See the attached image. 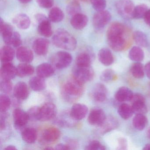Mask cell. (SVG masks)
<instances>
[{
    "label": "cell",
    "instance_id": "obj_41",
    "mask_svg": "<svg viewBox=\"0 0 150 150\" xmlns=\"http://www.w3.org/2000/svg\"><path fill=\"white\" fill-rule=\"evenodd\" d=\"M116 76L113 70L108 69L102 72L100 76V79L103 82H109L114 80Z\"/></svg>",
    "mask_w": 150,
    "mask_h": 150
},
{
    "label": "cell",
    "instance_id": "obj_54",
    "mask_svg": "<svg viewBox=\"0 0 150 150\" xmlns=\"http://www.w3.org/2000/svg\"><path fill=\"white\" fill-rule=\"evenodd\" d=\"M143 149L144 150H150V144H147L146 145Z\"/></svg>",
    "mask_w": 150,
    "mask_h": 150
},
{
    "label": "cell",
    "instance_id": "obj_19",
    "mask_svg": "<svg viewBox=\"0 0 150 150\" xmlns=\"http://www.w3.org/2000/svg\"><path fill=\"white\" fill-rule=\"evenodd\" d=\"M16 56L17 59L22 63H30L34 59V54L32 51L24 46L18 47L16 52Z\"/></svg>",
    "mask_w": 150,
    "mask_h": 150
},
{
    "label": "cell",
    "instance_id": "obj_35",
    "mask_svg": "<svg viewBox=\"0 0 150 150\" xmlns=\"http://www.w3.org/2000/svg\"><path fill=\"white\" fill-rule=\"evenodd\" d=\"M132 75L136 79H141L144 76V67L140 62H135L130 69Z\"/></svg>",
    "mask_w": 150,
    "mask_h": 150
},
{
    "label": "cell",
    "instance_id": "obj_36",
    "mask_svg": "<svg viewBox=\"0 0 150 150\" xmlns=\"http://www.w3.org/2000/svg\"><path fill=\"white\" fill-rule=\"evenodd\" d=\"M63 11L58 7H54L52 8L49 14V19L52 22L59 23L63 21L64 18Z\"/></svg>",
    "mask_w": 150,
    "mask_h": 150
},
{
    "label": "cell",
    "instance_id": "obj_53",
    "mask_svg": "<svg viewBox=\"0 0 150 150\" xmlns=\"http://www.w3.org/2000/svg\"><path fill=\"white\" fill-rule=\"evenodd\" d=\"M18 1L23 4H27L30 2L32 0H18Z\"/></svg>",
    "mask_w": 150,
    "mask_h": 150
},
{
    "label": "cell",
    "instance_id": "obj_7",
    "mask_svg": "<svg viewBox=\"0 0 150 150\" xmlns=\"http://www.w3.org/2000/svg\"><path fill=\"white\" fill-rule=\"evenodd\" d=\"M72 61L71 55L67 52H58L52 58L53 64L56 67L59 69L66 68L71 64Z\"/></svg>",
    "mask_w": 150,
    "mask_h": 150
},
{
    "label": "cell",
    "instance_id": "obj_4",
    "mask_svg": "<svg viewBox=\"0 0 150 150\" xmlns=\"http://www.w3.org/2000/svg\"><path fill=\"white\" fill-rule=\"evenodd\" d=\"M115 7L117 13L123 18L127 20L133 18L135 7L131 0H118Z\"/></svg>",
    "mask_w": 150,
    "mask_h": 150
},
{
    "label": "cell",
    "instance_id": "obj_22",
    "mask_svg": "<svg viewBox=\"0 0 150 150\" xmlns=\"http://www.w3.org/2000/svg\"><path fill=\"white\" fill-rule=\"evenodd\" d=\"M118 125V122L115 117L112 116L108 117H106L103 123L99 126L100 132L103 134L108 133L117 128Z\"/></svg>",
    "mask_w": 150,
    "mask_h": 150
},
{
    "label": "cell",
    "instance_id": "obj_57",
    "mask_svg": "<svg viewBox=\"0 0 150 150\" xmlns=\"http://www.w3.org/2000/svg\"><path fill=\"white\" fill-rule=\"evenodd\" d=\"M79 1H83V2H86V1H88L89 0H79Z\"/></svg>",
    "mask_w": 150,
    "mask_h": 150
},
{
    "label": "cell",
    "instance_id": "obj_25",
    "mask_svg": "<svg viewBox=\"0 0 150 150\" xmlns=\"http://www.w3.org/2000/svg\"><path fill=\"white\" fill-rule=\"evenodd\" d=\"M13 22L20 29L27 30L30 25V20L29 17L25 14H19L14 17Z\"/></svg>",
    "mask_w": 150,
    "mask_h": 150
},
{
    "label": "cell",
    "instance_id": "obj_45",
    "mask_svg": "<svg viewBox=\"0 0 150 150\" xmlns=\"http://www.w3.org/2000/svg\"><path fill=\"white\" fill-rule=\"evenodd\" d=\"M39 108L38 107H34L30 108L28 110V113L29 119L33 121L38 120L39 121Z\"/></svg>",
    "mask_w": 150,
    "mask_h": 150
},
{
    "label": "cell",
    "instance_id": "obj_6",
    "mask_svg": "<svg viewBox=\"0 0 150 150\" xmlns=\"http://www.w3.org/2000/svg\"><path fill=\"white\" fill-rule=\"evenodd\" d=\"M35 17L38 23V33L45 37L49 38L51 36L53 32L50 21L49 18L42 13L37 14Z\"/></svg>",
    "mask_w": 150,
    "mask_h": 150
},
{
    "label": "cell",
    "instance_id": "obj_37",
    "mask_svg": "<svg viewBox=\"0 0 150 150\" xmlns=\"http://www.w3.org/2000/svg\"><path fill=\"white\" fill-rule=\"evenodd\" d=\"M133 38L135 42L139 46L142 47H146L148 46V40L144 32L139 30L135 31L133 34Z\"/></svg>",
    "mask_w": 150,
    "mask_h": 150
},
{
    "label": "cell",
    "instance_id": "obj_47",
    "mask_svg": "<svg viewBox=\"0 0 150 150\" xmlns=\"http://www.w3.org/2000/svg\"><path fill=\"white\" fill-rule=\"evenodd\" d=\"M2 113V115H1V123H0V129L1 130H4L6 128V116L5 113Z\"/></svg>",
    "mask_w": 150,
    "mask_h": 150
},
{
    "label": "cell",
    "instance_id": "obj_43",
    "mask_svg": "<svg viewBox=\"0 0 150 150\" xmlns=\"http://www.w3.org/2000/svg\"><path fill=\"white\" fill-rule=\"evenodd\" d=\"M1 90L5 93H9L13 89V84L11 80H3L0 84Z\"/></svg>",
    "mask_w": 150,
    "mask_h": 150
},
{
    "label": "cell",
    "instance_id": "obj_14",
    "mask_svg": "<svg viewBox=\"0 0 150 150\" xmlns=\"http://www.w3.org/2000/svg\"><path fill=\"white\" fill-rule=\"evenodd\" d=\"M88 112V108L84 104H74L71 108L70 115L74 121H80L85 118Z\"/></svg>",
    "mask_w": 150,
    "mask_h": 150
},
{
    "label": "cell",
    "instance_id": "obj_11",
    "mask_svg": "<svg viewBox=\"0 0 150 150\" xmlns=\"http://www.w3.org/2000/svg\"><path fill=\"white\" fill-rule=\"evenodd\" d=\"M1 33L3 41L6 45L11 46L15 31L10 24L6 23L2 18H1Z\"/></svg>",
    "mask_w": 150,
    "mask_h": 150
},
{
    "label": "cell",
    "instance_id": "obj_9",
    "mask_svg": "<svg viewBox=\"0 0 150 150\" xmlns=\"http://www.w3.org/2000/svg\"><path fill=\"white\" fill-rule=\"evenodd\" d=\"M111 14L107 10L98 11L93 17V25L96 29L100 30L104 28L111 20Z\"/></svg>",
    "mask_w": 150,
    "mask_h": 150
},
{
    "label": "cell",
    "instance_id": "obj_28",
    "mask_svg": "<svg viewBox=\"0 0 150 150\" xmlns=\"http://www.w3.org/2000/svg\"><path fill=\"white\" fill-rule=\"evenodd\" d=\"M38 134L36 130L34 128H26L22 132V137L23 141L28 144L35 143L37 139Z\"/></svg>",
    "mask_w": 150,
    "mask_h": 150
},
{
    "label": "cell",
    "instance_id": "obj_33",
    "mask_svg": "<svg viewBox=\"0 0 150 150\" xmlns=\"http://www.w3.org/2000/svg\"><path fill=\"white\" fill-rule=\"evenodd\" d=\"M129 58L135 62H140L144 59V54L141 48L138 46H134L129 52Z\"/></svg>",
    "mask_w": 150,
    "mask_h": 150
},
{
    "label": "cell",
    "instance_id": "obj_42",
    "mask_svg": "<svg viewBox=\"0 0 150 150\" xmlns=\"http://www.w3.org/2000/svg\"><path fill=\"white\" fill-rule=\"evenodd\" d=\"M93 7L97 12L105 9L107 6L106 0H90Z\"/></svg>",
    "mask_w": 150,
    "mask_h": 150
},
{
    "label": "cell",
    "instance_id": "obj_18",
    "mask_svg": "<svg viewBox=\"0 0 150 150\" xmlns=\"http://www.w3.org/2000/svg\"><path fill=\"white\" fill-rule=\"evenodd\" d=\"M60 131L55 127H50L44 130L42 134V139L48 143L56 142L60 137Z\"/></svg>",
    "mask_w": 150,
    "mask_h": 150
},
{
    "label": "cell",
    "instance_id": "obj_5",
    "mask_svg": "<svg viewBox=\"0 0 150 150\" xmlns=\"http://www.w3.org/2000/svg\"><path fill=\"white\" fill-rule=\"evenodd\" d=\"M94 76V72L90 67H80L76 66L73 70V77L83 84L92 80Z\"/></svg>",
    "mask_w": 150,
    "mask_h": 150
},
{
    "label": "cell",
    "instance_id": "obj_26",
    "mask_svg": "<svg viewBox=\"0 0 150 150\" xmlns=\"http://www.w3.org/2000/svg\"><path fill=\"white\" fill-rule=\"evenodd\" d=\"M54 68L49 63H43L37 67L36 73L38 76L43 79L51 77L54 74Z\"/></svg>",
    "mask_w": 150,
    "mask_h": 150
},
{
    "label": "cell",
    "instance_id": "obj_21",
    "mask_svg": "<svg viewBox=\"0 0 150 150\" xmlns=\"http://www.w3.org/2000/svg\"><path fill=\"white\" fill-rule=\"evenodd\" d=\"M29 94L28 88L25 82H18L15 86L13 89V95L17 99L25 100L28 97Z\"/></svg>",
    "mask_w": 150,
    "mask_h": 150
},
{
    "label": "cell",
    "instance_id": "obj_51",
    "mask_svg": "<svg viewBox=\"0 0 150 150\" xmlns=\"http://www.w3.org/2000/svg\"><path fill=\"white\" fill-rule=\"evenodd\" d=\"M144 70L146 76L150 79V61L148 62L145 66Z\"/></svg>",
    "mask_w": 150,
    "mask_h": 150
},
{
    "label": "cell",
    "instance_id": "obj_48",
    "mask_svg": "<svg viewBox=\"0 0 150 150\" xmlns=\"http://www.w3.org/2000/svg\"><path fill=\"white\" fill-rule=\"evenodd\" d=\"M118 144H119V149L125 150L127 147V141L126 139L124 138H121L118 140Z\"/></svg>",
    "mask_w": 150,
    "mask_h": 150
},
{
    "label": "cell",
    "instance_id": "obj_39",
    "mask_svg": "<svg viewBox=\"0 0 150 150\" xmlns=\"http://www.w3.org/2000/svg\"><path fill=\"white\" fill-rule=\"evenodd\" d=\"M148 10V7L144 4L138 5L134 8L133 19H140L144 18Z\"/></svg>",
    "mask_w": 150,
    "mask_h": 150
},
{
    "label": "cell",
    "instance_id": "obj_1",
    "mask_svg": "<svg viewBox=\"0 0 150 150\" xmlns=\"http://www.w3.org/2000/svg\"><path fill=\"white\" fill-rule=\"evenodd\" d=\"M125 33V26L120 23H113L109 27L107 32V40L109 45L113 50L121 51L125 48L126 42Z\"/></svg>",
    "mask_w": 150,
    "mask_h": 150
},
{
    "label": "cell",
    "instance_id": "obj_34",
    "mask_svg": "<svg viewBox=\"0 0 150 150\" xmlns=\"http://www.w3.org/2000/svg\"><path fill=\"white\" fill-rule=\"evenodd\" d=\"M117 112L120 116L125 120L130 118L134 114L132 106L125 103H122L119 106Z\"/></svg>",
    "mask_w": 150,
    "mask_h": 150
},
{
    "label": "cell",
    "instance_id": "obj_20",
    "mask_svg": "<svg viewBox=\"0 0 150 150\" xmlns=\"http://www.w3.org/2000/svg\"><path fill=\"white\" fill-rule=\"evenodd\" d=\"M88 18L86 15L79 13L73 16L71 23L73 28L77 30H81L86 26Z\"/></svg>",
    "mask_w": 150,
    "mask_h": 150
},
{
    "label": "cell",
    "instance_id": "obj_55",
    "mask_svg": "<svg viewBox=\"0 0 150 150\" xmlns=\"http://www.w3.org/2000/svg\"><path fill=\"white\" fill-rule=\"evenodd\" d=\"M146 135H147V137L150 139V127L149 128L147 131V132H146Z\"/></svg>",
    "mask_w": 150,
    "mask_h": 150
},
{
    "label": "cell",
    "instance_id": "obj_3",
    "mask_svg": "<svg viewBox=\"0 0 150 150\" xmlns=\"http://www.w3.org/2000/svg\"><path fill=\"white\" fill-rule=\"evenodd\" d=\"M52 42L56 47L67 50H74L77 46V41L74 37L68 31L61 29L56 31Z\"/></svg>",
    "mask_w": 150,
    "mask_h": 150
},
{
    "label": "cell",
    "instance_id": "obj_52",
    "mask_svg": "<svg viewBox=\"0 0 150 150\" xmlns=\"http://www.w3.org/2000/svg\"><path fill=\"white\" fill-rule=\"evenodd\" d=\"M5 150H17V148H16L15 146L13 145H10L8 146H7L6 148H5Z\"/></svg>",
    "mask_w": 150,
    "mask_h": 150
},
{
    "label": "cell",
    "instance_id": "obj_8",
    "mask_svg": "<svg viewBox=\"0 0 150 150\" xmlns=\"http://www.w3.org/2000/svg\"><path fill=\"white\" fill-rule=\"evenodd\" d=\"M133 113L136 114H144L147 113V106L144 97L141 94H133L130 101Z\"/></svg>",
    "mask_w": 150,
    "mask_h": 150
},
{
    "label": "cell",
    "instance_id": "obj_13",
    "mask_svg": "<svg viewBox=\"0 0 150 150\" xmlns=\"http://www.w3.org/2000/svg\"><path fill=\"white\" fill-rule=\"evenodd\" d=\"M14 124L17 129L24 127L29 120L28 113L20 108H16L13 112Z\"/></svg>",
    "mask_w": 150,
    "mask_h": 150
},
{
    "label": "cell",
    "instance_id": "obj_16",
    "mask_svg": "<svg viewBox=\"0 0 150 150\" xmlns=\"http://www.w3.org/2000/svg\"><path fill=\"white\" fill-rule=\"evenodd\" d=\"M108 90L105 86L101 83L96 84L92 91V96L96 101L102 103L107 98Z\"/></svg>",
    "mask_w": 150,
    "mask_h": 150
},
{
    "label": "cell",
    "instance_id": "obj_23",
    "mask_svg": "<svg viewBox=\"0 0 150 150\" xmlns=\"http://www.w3.org/2000/svg\"><path fill=\"white\" fill-rule=\"evenodd\" d=\"M132 91L126 87L118 88L115 94V99L119 102L130 101L133 96Z\"/></svg>",
    "mask_w": 150,
    "mask_h": 150
},
{
    "label": "cell",
    "instance_id": "obj_44",
    "mask_svg": "<svg viewBox=\"0 0 150 150\" xmlns=\"http://www.w3.org/2000/svg\"><path fill=\"white\" fill-rule=\"evenodd\" d=\"M85 149L87 150H105L106 147L99 141L93 140L86 146Z\"/></svg>",
    "mask_w": 150,
    "mask_h": 150
},
{
    "label": "cell",
    "instance_id": "obj_30",
    "mask_svg": "<svg viewBox=\"0 0 150 150\" xmlns=\"http://www.w3.org/2000/svg\"><path fill=\"white\" fill-rule=\"evenodd\" d=\"M30 86L35 91H41L46 87V82L43 78L39 76L32 77L29 81Z\"/></svg>",
    "mask_w": 150,
    "mask_h": 150
},
{
    "label": "cell",
    "instance_id": "obj_31",
    "mask_svg": "<svg viewBox=\"0 0 150 150\" xmlns=\"http://www.w3.org/2000/svg\"><path fill=\"white\" fill-rule=\"evenodd\" d=\"M17 75L20 77H25L32 75L35 71V68L28 63H22L16 67Z\"/></svg>",
    "mask_w": 150,
    "mask_h": 150
},
{
    "label": "cell",
    "instance_id": "obj_56",
    "mask_svg": "<svg viewBox=\"0 0 150 150\" xmlns=\"http://www.w3.org/2000/svg\"><path fill=\"white\" fill-rule=\"evenodd\" d=\"M44 149L45 150H53V149H54V148H52V147H49V146H48V147H45Z\"/></svg>",
    "mask_w": 150,
    "mask_h": 150
},
{
    "label": "cell",
    "instance_id": "obj_27",
    "mask_svg": "<svg viewBox=\"0 0 150 150\" xmlns=\"http://www.w3.org/2000/svg\"><path fill=\"white\" fill-rule=\"evenodd\" d=\"M14 50L9 45H6L1 48L0 51V58L3 63H10L15 57Z\"/></svg>",
    "mask_w": 150,
    "mask_h": 150
},
{
    "label": "cell",
    "instance_id": "obj_24",
    "mask_svg": "<svg viewBox=\"0 0 150 150\" xmlns=\"http://www.w3.org/2000/svg\"><path fill=\"white\" fill-rule=\"evenodd\" d=\"M98 57L100 62L106 66L110 65L114 62L113 54L110 50L107 48H103L99 51Z\"/></svg>",
    "mask_w": 150,
    "mask_h": 150
},
{
    "label": "cell",
    "instance_id": "obj_15",
    "mask_svg": "<svg viewBox=\"0 0 150 150\" xmlns=\"http://www.w3.org/2000/svg\"><path fill=\"white\" fill-rule=\"evenodd\" d=\"M50 42L44 38H37L33 43V49L36 54L44 56L48 52Z\"/></svg>",
    "mask_w": 150,
    "mask_h": 150
},
{
    "label": "cell",
    "instance_id": "obj_10",
    "mask_svg": "<svg viewBox=\"0 0 150 150\" xmlns=\"http://www.w3.org/2000/svg\"><path fill=\"white\" fill-rule=\"evenodd\" d=\"M57 114V107L55 104L47 103L39 108V121L45 122L53 119Z\"/></svg>",
    "mask_w": 150,
    "mask_h": 150
},
{
    "label": "cell",
    "instance_id": "obj_12",
    "mask_svg": "<svg viewBox=\"0 0 150 150\" xmlns=\"http://www.w3.org/2000/svg\"><path fill=\"white\" fill-rule=\"evenodd\" d=\"M106 117L105 112L100 108H94L88 115V121L90 125L100 126L105 121Z\"/></svg>",
    "mask_w": 150,
    "mask_h": 150
},
{
    "label": "cell",
    "instance_id": "obj_40",
    "mask_svg": "<svg viewBox=\"0 0 150 150\" xmlns=\"http://www.w3.org/2000/svg\"><path fill=\"white\" fill-rule=\"evenodd\" d=\"M11 100L6 94H1L0 96V111L5 113L9 109L11 105Z\"/></svg>",
    "mask_w": 150,
    "mask_h": 150
},
{
    "label": "cell",
    "instance_id": "obj_50",
    "mask_svg": "<svg viewBox=\"0 0 150 150\" xmlns=\"http://www.w3.org/2000/svg\"><path fill=\"white\" fill-rule=\"evenodd\" d=\"M145 23L150 27V9H148L144 17Z\"/></svg>",
    "mask_w": 150,
    "mask_h": 150
},
{
    "label": "cell",
    "instance_id": "obj_32",
    "mask_svg": "<svg viewBox=\"0 0 150 150\" xmlns=\"http://www.w3.org/2000/svg\"><path fill=\"white\" fill-rule=\"evenodd\" d=\"M148 123L147 117L144 114H136L132 120V125L138 130H143Z\"/></svg>",
    "mask_w": 150,
    "mask_h": 150
},
{
    "label": "cell",
    "instance_id": "obj_46",
    "mask_svg": "<svg viewBox=\"0 0 150 150\" xmlns=\"http://www.w3.org/2000/svg\"><path fill=\"white\" fill-rule=\"evenodd\" d=\"M39 6L44 8H51L54 4V0H37Z\"/></svg>",
    "mask_w": 150,
    "mask_h": 150
},
{
    "label": "cell",
    "instance_id": "obj_49",
    "mask_svg": "<svg viewBox=\"0 0 150 150\" xmlns=\"http://www.w3.org/2000/svg\"><path fill=\"white\" fill-rule=\"evenodd\" d=\"M55 149L58 150H70V149H71L68 145L59 144L56 146Z\"/></svg>",
    "mask_w": 150,
    "mask_h": 150
},
{
    "label": "cell",
    "instance_id": "obj_17",
    "mask_svg": "<svg viewBox=\"0 0 150 150\" xmlns=\"http://www.w3.org/2000/svg\"><path fill=\"white\" fill-rule=\"evenodd\" d=\"M17 75V69L13 64L3 63L1 68V76L2 80H11Z\"/></svg>",
    "mask_w": 150,
    "mask_h": 150
},
{
    "label": "cell",
    "instance_id": "obj_2",
    "mask_svg": "<svg viewBox=\"0 0 150 150\" xmlns=\"http://www.w3.org/2000/svg\"><path fill=\"white\" fill-rule=\"evenodd\" d=\"M84 84L80 83L73 77L67 81L61 88L63 98L68 102L78 100L81 96L84 91Z\"/></svg>",
    "mask_w": 150,
    "mask_h": 150
},
{
    "label": "cell",
    "instance_id": "obj_38",
    "mask_svg": "<svg viewBox=\"0 0 150 150\" xmlns=\"http://www.w3.org/2000/svg\"><path fill=\"white\" fill-rule=\"evenodd\" d=\"M81 10L80 5L77 0H74L70 2L67 6V13L70 15L74 16V15L80 13Z\"/></svg>",
    "mask_w": 150,
    "mask_h": 150
},
{
    "label": "cell",
    "instance_id": "obj_29",
    "mask_svg": "<svg viewBox=\"0 0 150 150\" xmlns=\"http://www.w3.org/2000/svg\"><path fill=\"white\" fill-rule=\"evenodd\" d=\"M92 56L87 52L80 53L76 58V66L80 67H89L92 63Z\"/></svg>",
    "mask_w": 150,
    "mask_h": 150
}]
</instances>
